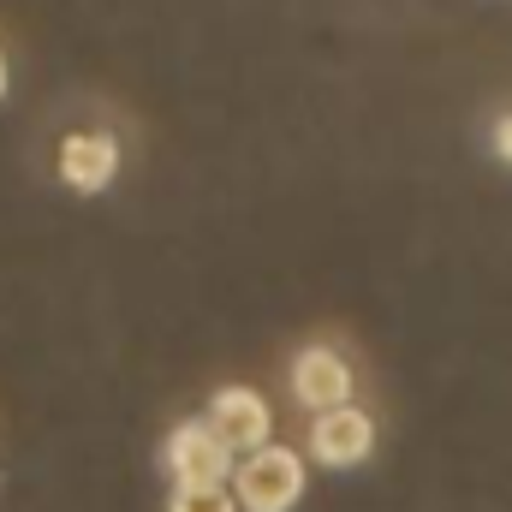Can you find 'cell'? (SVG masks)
<instances>
[{
	"instance_id": "obj_9",
	"label": "cell",
	"mask_w": 512,
	"mask_h": 512,
	"mask_svg": "<svg viewBox=\"0 0 512 512\" xmlns=\"http://www.w3.org/2000/svg\"><path fill=\"white\" fill-rule=\"evenodd\" d=\"M6 90H12V66H6V54H0V102H6Z\"/></svg>"
},
{
	"instance_id": "obj_6",
	"label": "cell",
	"mask_w": 512,
	"mask_h": 512,
	"mask_svg": "<svg viewBox=\"0 0 512 512\" xmlns=\"http://www.w3.org/2000/svg\"><path fill=\"white\" fill-rule=\"evenodd\" d=\"M54 167H60V185H66V191L102 197V191L120 179V137H114V131H66Z\"/></svg>"
},
{
	"instance_id": "obj_4",
	"label": "cell",
	"mask_w": 512,
	"mask_h": 512,
	"mask_svg": "<svg viewBox=\"0 0 512 512\" xmlns=\"http://www.w3.org/2000/svg\"><path fill=\"white\" fill-rule=\"evenodd\" d=\"M352 387H358V376H352V364L334 346H298L292 364H286V393L310 417H322L334 405H352Z\"/></svg>"
},
{
	"instance_id": "obj_7",
	"label": "cell",
	"mask_w": 512,
	"mask_h": 512,
	"mask_svg": "<svg viewBox=\"0 0 512 512\" xmlns=\"http://www.w3.org/2000/svg\"><path fill=\"white\" fill-rule=\"evenodd\" d=\"M167 512H239V501H233L227 483H215V489H185V483H173Z\"/></svg>"
},
{
	"instance_id": "obj_1",
	"label": "cell",
	"mask_w": 512,
	"mask_h": 512,
	"mask_svg": "<svg viewBox=\"0 0 512 512\" xmlns=\"http://www.w3.org/2000/svg\"><path fill=\"white\" fill-rule=\"evenodd\" d=\"M304 489H310V465L286 441H268V447L245 453L239 471H233V501H239V512H298Z\"/></svg>"
},
{
	"instance_id": "obj_2",
	"label": "cell",
	"mask_w": 512,
	"mask_h": 512,
	"mask_svg": "<svg viewBox=\"0 0 512 512\" xmlns=\"http://www.w3.org/2000/svg\"><path fill=\"white\" fill-rule=\"evenodd\" d=\"M161 471H167L173 483H185V489H215V483H227L239 465H233V447L215 435L209 417H185V423H173L167 441H161Z\"/></svg>"
},
{
	"instance_id": "obj_8",
	"label": "cell",
	"mask_w": 512,
	"mask_h": 512,
	"mask_svg": "<svg viewBox=\"0 0 512 512\" xmlns=\"http://www.w3.org/2000/svg\"><path fill=\"white\" fill-rule=\"evenodd\" d=\"M489 143H495V155H501V161L512 167V114H501V120H495V131H489Z\"/></svg>"
},
{
	"instance_id": "obj_3",
	"label": "cell",
	"mask_w": 512,
	"mask_h": 512,
	"mask_svg": "<svg viewBox=\"0 0 512 512\" xmlns=\"http://www.w3.org/2000/svg\"><path fill=\"white\" fill-rule=\"evenodd\" d=\"M304 453H310L322 471H358V465L376 453V417H370L364 405H334V411L310 417Z\"/></svg>"
},
{
	"instance_id": "obj_5",
	"label": "cell",
	"mask_w": 512,
	"mask_h": 512,
	"mask_svg": "<svg viewBox=\"0 0 512 512\" xmlns=\"http://www.w3.org/2000/svg\"><path fill=\"white\" fill-rule=\"evenodd\" d=\"M203 417L215 423V435H221V441H227L239 459L274 441V405H268V393H256V387H245V382L215 387Z\"/></svg>"
}]
</instances>
